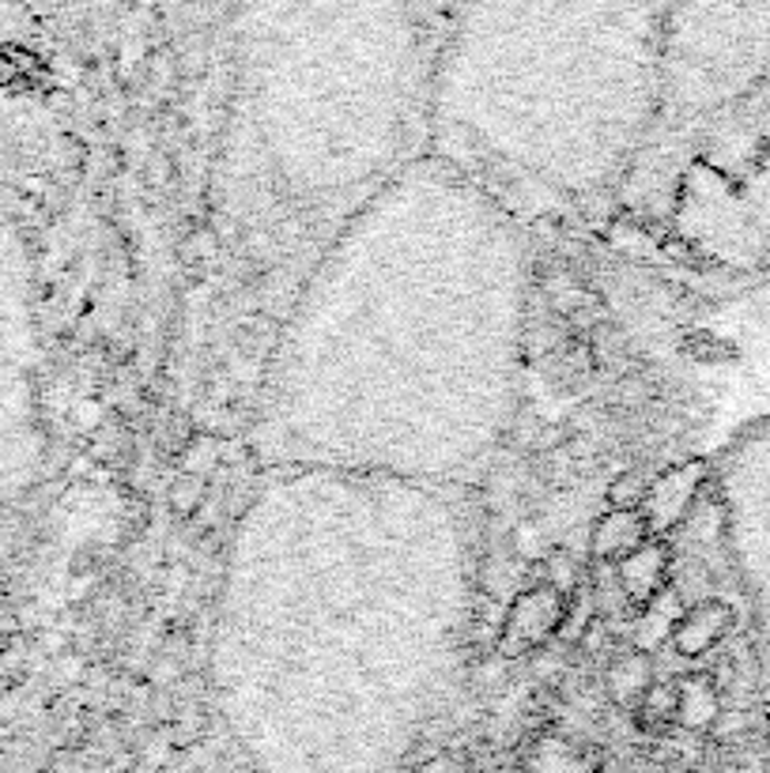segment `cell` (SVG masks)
<instances>
[{"instance_id":"obj_1","label":"cell","mask_w":770,"mask_h":773,"mask_svg":"<svg viewBox=\"0 0 770 773\" xmlns=\"http://www.w3.org/2000/svg\"><path fill=\"white\" fill-rule=\"evenodd\" d=\"M729 627H732V612L726 604L710 600L703 607H691L680 627H676V646H680V652H687V657H699V652H706L710 646H718Z\"/></svg>"},{"instance_id":"obj_2","label":"cell","mask_w":770,"mask_h":773,"mask_svg":"<svg viewBox=\"0 0 770 773\" xmlns=\"http://www.w3.org/2000/svg\"><path fill=\"white\" fill-rule=\"evenodd\" d=\"M646 518L638 510H616L612 518L597 524V555L601 558H620L638 551V540L646 536Z\"/></svg>"},{"instance_id":"obj_3","label":"cell","mask_w":770,"mask_h":773,"mask_svg":"<svg viewBox=\"0 0 770 773\" xmlns=\"http://www.w3.org/2000/svg\"><path fill=\"white\" fill-rule=\"evenodd\" d=\"M608 499L616 510H638V505L649 499V487L642 483L638 476H623V480H616V487H612Z\"/></svg>"}]
</instances>
